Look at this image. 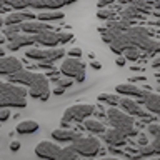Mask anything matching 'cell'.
Instances as JSON below:
<instances>
[{
    "mask_svg": "<svg viewBox=\"0 0 160 160\" xmlns=\"http://www.w3.org/2000/svg\"><path fill=\"white\" fill-rule=\"evenodd\" d=\"M110 48L115 53H123L130 48L147 50L148 53H155L160 52V43L150 37L145 27H130L110 43Z\"/></svg>",
    "mask_w": 160,
    "mask_h": 160,
    "instance_id": "6da1fadb",
    "label": "cell"
},
{
    "mask_svg": "<svg viewBox=\"0 0 160 160\" xmlns=\"http://www.w3.org/2000/svg\"><path fill=\"white\" fill-rule=\"evenodd\" d=\"M27 88L20 87V85L10 83L7 85V88L3 90V93H0V108H7V107H17L23 108L27 107Z\"/></svg>",
    "mask_w": 160,
    "mask_h": 160,
    "instance_id": "7a4b0ae2",
    "label": "cell"
},
{
    "mask_svg": "<svg viewBox=\"0 0 160 160\" xmlns=\"http://www.w3.org/2000/svg\"><path fill=\"white\" fill-rule=\"evenodd\" d=\"M107 118H108L110 125H112V128L120 130L127 138L132 137V135H135L133 117H130V115H127L125 112H122V110H118L115 107H110L107 110Z\"/></svg>",
    "mask_w": 160,
    "mask_h": 160,
    "instance_id": "3957f363",
    "label": "cell"
},
{
    "mask_svg": "<svg viewBox=\"0 0 160 160\" xmlns=\"http://www.w3.org/2000/svg\"><path fill=\"white\" fill-rule=\"evenodd\" d=\"M93 113H95V107H93V105H90V103L72 105V107H68L63 112V115H62V125H63V127H67V123L85 120V118H88L90 115H93Z\"/></svg>",
    "mask_w": 160,
    "mask_h": 160,
    "instance_id": "277c9868",
    "label": "cell"
},
{
    "mask_svg": "<svg viewBox=\"0 0 160 160\" xmlns=\"http://www.w3.org/2000/svg\"><path fill=\"white\" fill-rule=\"evenodd\" d=\"M72 38H73L72 32H53V30H48V32L33 35V42L35 43H40V45L48 47V48H57L58 43L70 42Z\"/></svg>",
    "mask_w": 160,
    "mask_h": 160,
    "instance_id": "5b68a950",
    "label": "cell"
},
{
    "mask_svg": "<svg viewBox=\"0 0 160 160\" xmlns=\"http://www.w3.org/2000/svg\"><path fill=\"white\" fill-rule=\"evenodd\" d=\"M65 55V50L63 48H45V50H40V48H27L25 50V57L30 58V60H37L38 63H53L55 60L62 58Z\"/></svg>",
    "mask_w": 160,
    "mask_h": 160,
    "instance_id": "8992f818",
    "label": "cell"
},
{
    "mask_svg": "<svg viewBox=\"0 0 160 160\" xmlns=\"http://www.w3.org/2000/svg\"><path fill=\"white\" fill-rule=\"evenodd\" d=\"M70 147L75 153L82 157H93L100 152V142L95 137H80Z\"/></svg>",
    "mask_w": 160,
    "mask_h": 160,
    "instance_id": "52a82bcc",
    "label": "cell"
},
{
    "mask_svg": "<svg viewBox=\"0 0 160 160\" xmlns=\"http://www.w3.org/2000/svg\"><path fill=\"white\" fill-rule=\"evenodd\" d=\"M60 72H62L67 78H75L77 82H83L85 80V65L77 58H65L62 65H60Z\"/></svg>",
    "mask_w": 160,
    "mask_h": 160,
    "instance_id": "ba28073f",
    "label": "cell"
},
{
    "mask_svg": "<svg viewBox=\"0 0 160 160\" xmlns=\"http://www.w3.org/2000/svg\"><path fill=\"white\" fill-rule=\"evenodd\" d=\"M130 27H132L130 22H125V20H113V22H108L105 25V28H100V33H102L103 42L110 45L120 33H123L125 30H128Z\"/></svg>",
    "mask_w": 160,
    "mask_h": 160,
    "instance_id": "9c48e42d",
    "label": "cell"
},
{
    "mask_svg": "<svg viewBox=\"0 0 160 160\" xmlns=\"http://www.w3.org/2000/svg\"><path fill=\"white\" fill-rule=\"evenodd\" d=\"M148 133L153 137V142L145 147H138L137 157H150V155H160V125L152 123L148 125Z\"/></svg>",
    "mask_w": 160,
    "mask_h": 160,
    "instance_id": "30bf717a",
    "label": "cell"
},
{
    "mask_svg": "<svg viewBox=\"0 0 160 160\" xmlns=\"http://www.w3.org/2000/svg\"><path fill=\"white\" fill-rule=\"evenodd\" d=\"M28 8H35L40 12H58L60 8H63L68 2L65 0H25Z\"/></svg>",
    "mask_w": 160,
    "mask_h": 160,
    "instance_id": "8fae6325",
    "label": "cell"
},
{
    "mask_svg": "<svg viewBox=\"0 0 160 160\" xmlns=\"http://www.w3.org/2000/svg\"><path fill=\"white\" fill-rule=\"evenodd\" d=\"M58 152H60L58 145L53 142H48V140H43V142L37 143V147H35V155L43 160H55Z\"/></svg>",
    "mask_w": 160,
    "mask_h": 160,
    "instance_id": "7c38bea8",
    "label": "cell"
},
{
    "mask_svg": "<svg viewBox=\"0 0 160 160\" xmlns=\"http://www.w3.org/2000/svg\"><path fill=\"white\" fill-rule=\"evenodd\" d=\"M33 37L30 35H25V33H12V35H7V48L10 52H17V50L23 48V47H28V45H33Z\"/></svg>",
    "mask_w": 160,
    "mask_h": 160,
    "instance_id": "4fadbf2b",
    "label": "cell"
},
{
    "mask_svg": "<svg viewBox=\"0 0 160 160\" xmlns=\"http://www.w3.org/2000/svg\"><path fill=\"white\" fill-rule=\"evenodd\" d=\"M37 17V13L30 12V10H22V12H12L7 15V18H3V25L7 27H13V25H22L25 22H32Z\"/></svg>",
    "mask_w": 160,
    "mask_h": 160,
    "instance_id": "5bb4252c",
    "label": "cell"
},
{
    "mask_svg": "<svg viewBox=\"0 0 160 160\" xmlns=\"http://www.w3.org/2000/svg\"><path fill=\"white\" fill-rule=\"evenodd\" d=\"M118 105L123 108L125 113L130 115V117H142V118L147 117V118H148V113L145 112L142 107H140V103H137V102H135V100H132V98H120Z\"/></svg>",
    "mask_w": 160,
    "mask_h": 160,
    "instance_id": "9a60e30c",
    "label": "cell"
},
{
    "mask_svg": "<svg viewBox=\"0 0 160 160\" xmlns=\"http://www.w3.org/2000/svg\"><path fill=\"white\" fill-rule=\"evenodd\" d=\"M22 70V62L15 57H2L0 58V75H10L17 73Z\"/></svg>",
    "mask_w": 160,
    "mask_h": 160,
    "instance_id": "2e32d148",
    "label": "cell"
},
{
    "mask_svg": "<svg viewBox=\"0 0 160 160\" xmlns=\"http://www.w3.org/2000/svg\"><path fill=\"white\" fill-rule=\"evenodd\" d=\"M20 28V33H25V35H30V37H33V35H38V33H43V32H48V30H52L48 23H43V22H25L22 25H18Z\"/></svg>",
    "mask_w": 160,
    "mask_h": 160,
    "instance_id": "e0dca14e",
    "label": "cell"
},
{
    "mask_svg": "<svg viewBox=\"0 0 160 160\" xmlns=\"http://www.w3.org/2000/svg\"><path fill=\"white\" fill-rule=\"evenodd\" d=\"M103 140L107 142L112 148L115 147H122V145L127 143V137L120 132V130H115V128H110L103 133Z\"/></svg>",
    "mask_w": 160,
    "mask_h": 160,
    "instance_id": "ac0fdd59",
    "label": "cell"
},
{
    "mask_svg": "<svg viewBox=\"0 0 160 160\" xmlns=\"http://www.w3.org/2000/svg\"><path fill=\"white\" fill-rule=\"evenodd\" d=\"M115 92L118 93H122V95H127V97H137V98H143L145 95H147V92L142 88H138L137 85H133V83H120L115 87Z\"/></svg>",
    "mask_w": 160,
    "mask_h": 160,
    "instance_id": "d6986e66",
    "label": "cell"
},
{
    "mask_svg": "<svg viewBox=\"0 0 160 160\" xmlns=\"http://www.w3.org/2000/svg\"><path fill=\"white\" fill-rule=\"evenodd\" d=\"M52 137L53 140H57V142H70L73 143L77 138H80V133L73 132V130H68V128H57L52 132Z\"/></svg>",
    "mask_w": 160,
    "mask_h": 160,
    "instance_id": "ffe728a7",
    "label": "cell"
},
{
    "mask_svg": "<svg viewBox=\"0 0 160 160\" xmlns=\"http://www.w3.org/2000/svg\"><path fill=\"white\" fill-rule=\"evenodd\" d=\"M142 103L148 112L160 115V95L158 93H147L142 98Z\"/></svg>",
    "mask_w": 160,
    "mask_h": 160,
    "instance_id": "44dd1931",
    "label": "cell"
},
{
    "mask_svg": "<svg viewBox=\"0 0 160 160\" xmlns=\"http://www.w3.org/2000/svg\"><path fill=\"white\" fill-rule=\"evenodd\" d=\"M38 128H40V125H38V122H35V120H22L15 130H17V133H20V135H30V133H35Z\"/></svg>",
    "mask_w": 160,
    "mask_h": 160,
    "instance_id": "7402d4cb",
    "label": "cell"
},
{
    "mask_svg": "<svg viewBox=\"0 0 160 160\" xmlns=\"http://www.w3.org/2000/svg\"><path fill=\"white\" fill-rule=\"evenodd\" d=\"M37 18H38V22H43V23L55 22V20L63 18V12L62 10H58V12H40V13H37Z\"/></svg>",
    "mask_w": 160,
    "mask_h": 160,
    "instance_id": "603a6c76",
    "label": "cell"
},
{
    "mask_svg": "<svg viewBox=\"0 0 160 160\" xmlns=\"http://www.w3.org/2000/svg\"><path fill=\"white\" fill-rule=\"evenodd\" d=\"M85 128L92 133H103L105 132V125L102 122H98V120H93V118L85 120Z\"/></svg>",
    "mask_w": 160,
    "mask_h": 160,
    "instance_id": "cb8c5ba5",
    "label": "cell"
},
{
    "mask_svg": "<svg viewBox=\"0 0 160 160\" xmlns=\"http://www.w3.org/2000/svg\"><path fill=\"white\" fill-rule=\"evenodd\" d=\"M55 160H78V155L72 150V147H65V148H60Z\"/></svg>",
    "mask_w": 160,
    "mask_h": 160,
    "instance_id": "d4e9b609",
    "label": "cell"
},
{
    "mask_svg": "<svg viewBox=\"0 0 160 160\" xmlns=\"http://www.w3.org/2000/svg\"><path fill=\"white\" fill-rule=\"evenodd\" d=\"M98 100H100V102H103V103H108V105H112V107H115V105H118L120 97L117 93H100Z\"/></svg>",
    "mask_w": 160,
    "mask_h": 160,
    "instance_id": "484cf974",
    "label": "cell"
},
{
    "mask_svg": "<svg viewBox=\"0 0 160 160\" xmlns=\"http://www.w3.org/2000/svg\"><path fill=\"white\" fill-rule=\"evenodd\" d=\"M57 82V87H60V88H68V87H72V83H73V80L72 78H67V77H63V78H57L55 80Z\"/></svg>",
    "mask_w": 160,
    "mask_h": 160,
    "instance_id": "4316f807",
    "label": "cell"
},
{
    "mask_svg": "<svg viewBox=\"0 0 160 160\" xmlns=\"http://www.w3.org/2000/svg\"><path fill=\"white\" fill-rule=\"evenodd\" d=\"M140 57V50L137 48H130L125 52V60H137Z\"/></svg>",
    "mask_w": 160,
    "mask_h": 160,
    "instance_id": "83f0119b",
    "label": "cell"
},
{
    "mask_svg": "<svg viewBox=\"0 0 160 160\" xmlns=\"http://www.w3.org/2000/svg\"><path fill=\"white\" fill-rule=\"evenodd\" d=\"M67 55H68L70 58H77V60H80V57H82V48L73 47V48H70L68 52H67Z\"/></svg>",
    "mask_w": 160,
    "mask_h": 160,
    "instance_id": "f1b7e54d",
    "label": "cell"
},
{
    "mask_svg": "<svg viewBox=\"0 0 160 160\" xmlns=\"http://www.w3.org/2000/svg\"><path fill=\"white\" fill-rule=\"evenodd\" d=\"M8 117H10V110L8 108H0V123L7 122Z\"/></svg>",
    "mask_w": 160,
    "mask_h": 160,
    "instance_id": "f546056e",
    "label": "cell"
},
{
    "mask_svg": "<svg viewBox=\"0 0 160 160\" xmlns=\"http://www.w3.org/2000/svg\"><path fill=\"white\" fill-rule=\"evenodd\" d=\"M113 12H112V10H107V12H103V10H100V12L97 13V17L98 18H112L113 17Z\"/></svg>",
    "mask_w": 160,
    "mask_h": 160,
    "instance_id": "4dcf8cb0",
    "label": "cell"
},
{
    "mask_svg": "<svg viewBox=\"0 0 160 160\" xmlns=\"http://www.w3.org/2000/svg\"><path fill=\"white\" fill-rule=\"evenodd\" d=\"M18 148H20V142H17V140H12V142H10V150H12V152H17Z\"/></svg>",
    "mask_w": 160,
    "mask_h": 160,
    "instance_id": "1f68e13d",
    "label": "cell"
},
{
    "mask_svg": "<svg viewBox=\"0 0 160 160\" xmlns=\"http://www.w3.org/2000/svg\"><path fill=\"white\" fill-rule=\"evenodd\" d=\"M125 62H127L125 57H117V58H115V63H117L118 67H125Z\"/></svg>",
    "mask_w": 160,
    "mask_h": 160,
    "instance_id": "d6a6232c",
    "label": "cell"
},
{
    "mask_svg": "<svg viewBox=\"0 0 160 160\" xmlns=\"http://www.w3.org/2000/svg\"><path fill=\"white\" fill-rule=\"evenodd\" d=\"M138 145L140 147H145V145H147V137H145V135H140L138 137Z\"/></svg>",
    "mask_w": 160,
    "mask_h": 160,
    "instance_id": "836d02e7",
    "label": "cell"
},
{
    "mask_svg": "<svg viewBox=\"0 0 160 160\" xmlns=\"http://www.w3.org/2000/svg\"><path fill=\"white\" fill-rule=\"evenodd\" d=\"M152 67H153L155 70H160V57H157V58L152 62Z\"/></svg>",
    "mask_w": 160,
    "mask_h": 160,
    "instance_id": "e575fe53",
    "label": "cell"
},
{
    "mask_svg": "<svg viewBox=\"0 0 160 160\" xmlns=\"http://www.w3.org/2000/svg\"><path fill=\"white\" fill-rule=\"evenodd\" d=\"M38 67L40 68H45V70H53L52 63H38Z\"/></svg>",
    "mask_w": 160,
    "mask_h": 160,
    "instance_id": "d590c367",
    "label": "cell"
},
{
    "mask_svg": "<svg viewBox=\"0 0 160 160\" xmlns=\"http://www.w3.org/2000/svg\"><path fill=\"white\" fill-rule=\"evenodd\" d=\"M65 92L63 88H60V87H57V88H53V95H62Z\"/></svg>",
    "mask_w": 160,
    "mask_h": 160,
    "instance_id": "8d00e7d4",
    "label": "cell"
},
{
    "mask_svg": "<svg viewBox=\"0 0 160 160\" xmlns=\"http://www.w3.org/2000/svg\"><path fill=\"white\" fill-rule=\"evenodd\" d=\"M7 85H8V82H0V93H3V90L7 88Z\"/></svg>",
    "mask_w": 160,
    "mask_h": 160,
    "instance_id": "74e56055",
    "label": "cell"
},
{
    "mask_svg": "<svg viewBox=\"0 0 160 160\" xmlns=\"http://www.w3.org/2000/svg\"><path fill=\"white\" fill-rule=\"evenodd\" d=\"M92 67H93L95 70H100V68H102V67H100V63H98V62H92Z\"/></svg>",
    "mask_w": 160,
    "mask_h": 160,
    "instance_id": "f35d334b",
    "label": "cell"
},
{
    "mask_svg": "<svg viewBox=\"0 0 160 160\" xmlns=\"http://www.w3.org/2000/svg\"><path fill=\"white\" fill-rule=\"evenodd\" d=\"M152 5H153V7H155V8H158V10H160V0H158V2H153Z\"/></svg>",
    "mask_w": 160,
    "mask_h": 160,
    "instance_id": "ab89813d",
    "label": "cell"
},
{
    "mask_svg": "<svg viewBox=\"0 0 160 160\" xmlns=\"http://www.w3.org/2000/svg\"><path fill=\"white\" fill-rule=\"evenodd\" d=\"M0 10H5V3L3 2H0Z\"/></svg>",
    "mask_w": 160,
    "mask_h": 160,
    "instance_id": "60d3db41",
    "label": "cell"
},
{
    "mask_svg": "<svg viewBox=\"0 0 160 160\" xmlns=\"http://www.w3.org/2000/svg\"><path fill=\"white\" fill-rule=\"evenodd\" d=\"M2 27H3V18L0 17V28H2Z\"/></svg>",
    "mask_w": 160,
    "mask_h": 160,
    "instance_id": "b9f144b4",
    "label": "cell"
},
{
    "mask_svg": "<svg viewBox=\"0 0 160 160\" xmlns=\"http://www.w3.org/2000/svg\"><path fill=\"white\" fill-rule=\"evenodd\" d=\"M3 57V50H2V47H0V58Z\"/></svg>",
    "mask_w": 160,
    "mask_h": 160,
    "instance_id": "7bdbcfd3",
    "label": "cell"
},
{
    "mask_svg": "<svg viewBox=\"0 0 160 160\" xmlns=\"http://www.w3.org/2000/svg\"><path fill=\"white\" fill-rule=\"evenodd\" d=\"M153 23H157V25H160V17H158L157 20H155V22H153Z\"/></svg>",
    "mask_w": 160,
    "mask_h": 160,
    "instance_id": "ee69618b",
    "label": "cell"
},
{
    "mask_svg": "<svg viewBox=\"0 0 160 160\" xmlns=\"http://www.w3.org/2000/svg\"><path fill=\"white\" fill-rule=\"evenodd\" d=\"M148 160H160V158H148Z\"/></svg>",
    "mask_w": 160,
    "mask_h": 160,
    "instance_id": "f6af8a7d",
    "label": "cell"
},
{
    "mask_svg": "<svg viewBox=\"0 0 160 160\" xmlns=\"http://www.w3.org/2000/svg\"><path fill=\"white\" fill-rule=\"evenodd\" d=\"M98 160H110V158H98Z\"/></svg>",
    "mask_w": 160,
    "mask_h": 160,
    "instance_id": "bcb514c9",
    "label": "cell"
},
{
    "mask_svg": "<svg viewBox=\"0 0 160 160\" xmlns=\"http://www.w3.org/2000/svg\"><path fill=\"white\" fill-rule=\"evenodd\" d=\"M110 160H118V158H113V157H112V158H110Z\"/></svg>",
    "mask_w": 160,
    "mask_h": 160,
    "instance_id": "7dc6e473",
    "label": "cell"
}]
</instances>
